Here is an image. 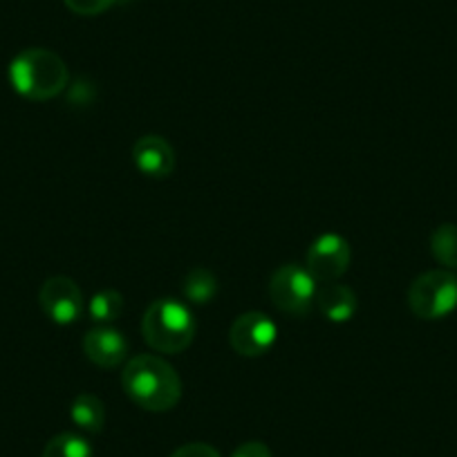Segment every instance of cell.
I'll list each match as a JSON object with an SVG mask.
<instances>
[{
    "label": "cell",
    "instance_id": "12",
    "mask_svg": "<svg viewBox=\"0 0 457 457\" xmlns=\"http://www.w3.org/2000/svg\"><path fill=\"white\" fill-rule=\"evenodd\" d=\"M70 417H72V421L79 428L90 435H96L105 426V406L96 395L83 393L70 406Z\"/></svg>",
    "mask_w": 457,
    "mask_h": 457
},
{
    "label": "cell",
    "instance_id": "11",
    "mask_svg": "<svg viewBox=\"0 0 457 457\" xmlns=\"http://www.w3.org/2000/svg\"><path fill=\"white\" fill-rule=\"evenodd\" d=\"M316 305L332 323H348L357 314V294L341 283H320L316 289Z\"/></svg>",
    "mask_w": 457,
    "mask_h": 457
},
{
    "label": "cell",
    "instance_id": "7",
    "mask_svg": "<svg viewBox=\"0 0 457 457\" xmlns=\"http://www.w3.org/2000/svg\"><path fill=\"white\" fill-rule=\"evenodd\" d=\"M350 258L353 249L348 240L338 234H323L312 243L307 252V271L319 283H332L348 271Z\"/></svg>",
    "mask_w": 457,
    "mask_h": 457
},
{
    "label": "cell",
    "instance_id": "17",
    "mask_svg": "<svg viewBox=\"0 0 457 457\" xmlns=\"http://www.w3.org/2000/svg\"><path fill=\"white\" fill-rule=\"evenodd\" d=\"M65 7L79 16H99L117 5L120 0H63Z\"/></svg>",
    "mask_w": 457,
    "mask_h": 457
},
{
    "label": "cell",
    "instance_id": "13",
    "mask_svg": "<svg viewBox=\"0 0 457 457\" xmlns=\"http://www.w3.org/2000/svg\"><path fill=\"white\" fill-rule=\"evenodd\" d=\"M184 298H187L191 305H206L215 298L218 294V278L211 270L206 267H195L193 271H188L187 278L182 283Z\"/></svg>",
    "mask_w": 457,
    "mask_h": 457
},
{
    "label": "cell",
    "instance_id": "5",
    "mask_svg": "<svg viewBox=\"0 0 457 457\" xmlns=\"http://www.w3.org/2000/svg\"><path fill=\"white\" fill-rule=\"evenodd\" d=\"M319 280L307 271V267L289 265L278 267L270 280L271 303L289 316H305L316 303Z\"/></svg>",
    "mask_w": 457,
    "mask_h": 457
},
{
    "label": "cell",
    "instance_id": "15",
    "mask_svg": "<svg viewBox=\"0 0 457 457\" xmlns=\"http://www.w3.org/2000/svg\"><path fill=\"white\" fill-rule=\"evenodd\" d=\"M430 252L448 270H457V224H439L430 236Z\"/></svg>",
    "mask_w": 457,
    "mask_h": 457
},
{
    "label": "cell",
    "instance_id": "2",
    "mask_svg": "<svg viewBox=\"0 0 457 457\" xmlns=\"http://www.w3.org/2000/svg\"><path fill=\"white\" fill-rule=\"evenodd\" d=\"M10 81L21 96L32 101H47L68 87L70 74L56 52L46 47H29L16 54L10 63Z\"/></svg>",
    "mask_w": 457,
    "mask_h": 457
},
{
    "label": "cell",
    "instance_id": "8",
    "mask_svg": "<svg viewBox=\"0 0 457 457\" xmlns=\"http://www.w3.org/2000/svg\"><path fill=\"white\" fill-rule=\"evenodd\" d=\"M43 312L50 320L59 325L77 323L81 314L86 312L83 294L79 285L68 276H52L43 283L41 294H38Z\"/></svg>",
    "mask_w": 457,
    "mask_h": 457
},
{
    "label": "cell",
    "instance_id": "10",
    "mask_svg": "<svg viewBox=\"0 0 457 457\" xmlns=\"http://www.w3.org/2000/svg\"><path fill=\"white\" fill-rule=\"evenodd\" d=\"M133 160L135 166L153 179L169 178L175 169V151L160 135H146L137 139L133 146Z\"/></svg>",
    "mask_w": 457,
    "mask_h": 457
},
{
    "label": "cell",
    "instance_id": "16",
    "mask_svg": "<svg viewBox=\"0 0 457 457\" xmlns=\"http://www.w3.org/2000/svg\"><path fill=\"white\" fill-rule=\"evenodd\" d=\"M41 457H92V446L77 433H61L46 444Z\"/></svg>",
    "mask_w": 457,
    "mask_h": 457
},
{
    "label": "cell",
    "instance_id": "14",
    "mask_svg": "<svg viewBox=\"0 0 457 457\" xmlns=\"http://www.w3.org/2000/svg\"><path fill=\"white\" fill-rule=\"evenodd\" d=\"M121 312H124V296L120 292H114V289L96 292L87 303V316L99 325L112 323V320L120 319Z\"/></svg>",
    "mask_w": 457,
    "mask_h": 457
},
{
    "label": "cell",
    "instance_id": "9",
    "mask_svg": "<svg viewBox=\"0 0 457 457\" xmlns=\"http://www.w3.org/2000/svg\"><path fill=\"white\" fill-rule=\"evenodd\" d=\"M129 338L120 329L99 325L90 329L83 338V353L95 366L99 368H117L129 357Z\"/></svg>",
    "mask_w": 457,
    "mask_h": 457
},
{
    "label": "cell",
    "instance_id": "18",
    "mask_svg": "<svg viewBox=\"0 0 457 457\" xmlns=\"http://www.w3.org/2000/svg\"><path fill=\"white\" fill-rule=\"evenodd\" d=\"M170 457H222V455H220L211 444L193 442V444H184V446H179Z\"/></svg>",
    "mask_w": 457,
    "mask_h": 457
},
{
    "label": "cell",
    "instance_id": "19",
    "mask_svg": "<svg viewBox=\"0 0 457 457\" xmlns=\"http://www.w3.org/2000/svg\"><path fill=\"white\" fill-rule=\"evenodd\" d=\"M231 457H271V451L262 442H245L236 448Z\"/></svg>",
    "mask_w": 457,
    "mask_h": 457
},
{
    "label": "cell",
    "instance_id": "4",
    "mask_svg": "<svg viewBox=\"0 0 457 457\" xmlns=\"http://www.w3.org/2000/svg\"><path fill=\"white\" fill-rule=\"evenodd\" d=\"M408 307L421 320H439L457 310V276L433 270L417 276L408 289Z\"/></svg>",
    "mask_w": 457,
    "mask_h": 457
},
{
    "label": "cell",
    "instance_id": "1",
    "mask_svg": "<svg viewBox=\"0 0 457 457\" xmlns=\"http://www.w3.org/2000/svg\"><path fill=\"white\" fill-rule=\"evenodd\" d=\"M121 386L139 408L151 412L170 411L182 399V381L175 368L153 354L130 359L121 372Z\"/></svg>",
    "mask_w": 457,
    "mask_h": 457
},
{
    "label": "cell",
    "instance_id": "6",
    "mask_svg": "<svg viewBox=\"0 0 457 457\" xmlns=\"http://www.w3.org/2000/svg\"><path fill=\"white\" fill-rule=\"evenodd\" d=\"M278 338V328L274 320L262 312L240 314L228 329V343L240 357L256 359L270 353Z\"/></svg>",
    "mask_w": 457,
    "mask_h": 457
},
{
    "label": "cell",
    "instance_id": "3",
    "mask_svg": "<svg viewBox=\"0 0 457 457\" xmlns=\"http://www.w3.org/2000/svg\"><path fill=\"white\" fill-rule=\"evenodd\" d=\"M142 334L153 350L162 354L184 353L195 338V316L184 303L160 298L151 303L142 320Z\"/></svg>",
    "mask_w": 457,
    "mask_h": 457
}]
</instances>
